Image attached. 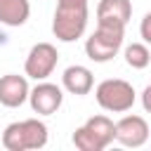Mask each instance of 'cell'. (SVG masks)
Listing matches in <instances>:
<instances>
[{"mask_svg":"<svg viewBox=\"0 0 151 151\" xmlns=\"http://www.w3.org/2000/svg\"><path fill=\"white\" fill-rule=\"evenodd\" d=\"M142 94H144V111H151V101H149V94H151V85H146Z\"/></svg>","mask_w":151,"mask_h":151,"instance_id":"obj_16","label":"cell"},{"mask_svg":"<svg viewBox=\"0 0 151 151\" xmlns=\"http://www.w3.org/2000/svg\"><path fill=\"white\" fill-rule=\"evenodd\" d=\"M61 85H64V90H68L71 94L83 97V94H90V92H92V87H94V78H92V71H90L87 66L76 64V66H68V68L64 71V76H61Z\"/></svg>","mask_w":151,"mask_h":151,"instance_id":"obj_9","label":"cell"},{"mask_svg":"<svg viewBox=\"0 0 151 151\" xmlns=\"http://www.w3.org/2000/svg\"><path fill=\"white\" fill-rule=\"evenodd\" d=\"M57 61H59L57 47L52 42H38V45H33L28 50L26 61H24V71L33 80H45L57 68Z\"/></svg>","mask_w":151,"mask_h":151,"instance_id":"obj_5","label":"cell"},{"mask_svg":"<svg viewBox=\"0 0 151 151\" xmlns=\"http://www.w3.org/2000/svg\"><path fill=\"white\" fill-rule=\"evenodd\" d=\"M116 142L127 149H139L149 142V123L142 116H123L116 123Z\"/></svg>","mask_w":151,"mask_h":151,"instance_id":"obj_6","label":"cell"},{"mask_svg":"<svg viewBox=\"0 0 151 151\" xmlns=\"http://www.w3.org/2000/svg\"><path fill=\"white\" fill-rule=\"evenodd\" d=\"M149 21H151V14H144V19H142V40L149 45L151 42V33H149Z\"/></svg>","mask_w":151,"mask_h":151,"instance_id":"obj_15","label":"cell"},{"mask_svg":"<svg viewBox=\"0 0 151 151\" xmlns=\"http://www.w3.org/2000/svg\"><path fill=\"white\" fill-rule=\"evenodd\" d=\"M97 19H111L127 26V21L132 19V2L130 0H99Z\"/></svg>","mask_w":151,"mask_h":151,"instance_id":"obj_11","label":"cell"},{"mask_svg":"<svg viewBox=\"0 0 151 151\" xmlns=\"http://www.w3.org/2000/svg\"><path fill=\"white\" fill-rule=\"evenodd\" d=\"M125 64L142 71L151 64V52H149V45L146 42H132L125 47Z\"/></svg>","mask_w":151,"mask_h":151,"instance_id":"obj_13","label":"cell"},{"mask_svg":"<svg viewBox=\"0 0 151 151\" xmlns=\"http://www.w3.org/2000/svg\"><path fill=\"white\" fill-rule=\"evenodd\" d=\"M123 38H125L123 24L111 19H97V31L85 40V54L97 64H106L120 52Z\"/></svg>","mask_w":151,"mask_h":151,"instance_id":"obj_2","label":"cell"},{"mask_svg":"<svg viewBox=\"0 0 151 151\" xmlns=\"http://www.w3.org/2000/svg\"><path fill=\"white\" fill-rule=\"evenodd\" d=\"M28 101H31L33 113L52 116V113L59 111V106L64 101V92L54 83H38L33 90H28Z\"/></svg>","mask_w":151,"mask_h":151,"instance_id":"obj_7","label":"cell"},{"mask_svg":"<svg viewBox=\"0 0 151 151\" xmlns=\"http://www.w3.org/2000/svg\"><path fill=\"white\" fill-rule=\"evenodd\" d=\"M31 14L28 0H0V24L5 26H24Z\"/></svg>","mask_w":151,"mask_h":151,"instance_id":"obj_10","label":"cell"},{"mask_svg":"<svg viewBox=\"0 0 151 151\" xmlns=\"http://www.w3.org/2000/svg\"><path fill=\"white\" fill-rule=\"evenodd\" d=\"M28 80L26 76L7 73L0 78V104L7 109H17L28 99Z\"/></svg>","mask_w":151,"mask_h":151,"instance_id":"obj_8","label":"cell"},{"mask_svg":"<svg viewBox=\"0 0 151 151\" xmlns=\"http://www.w3.org/2000/svg\"><path fill=\"white\" fill-rule=\"evenodd\" d=\"M87 0H57L52 33L61 42H76L87 28Z\"/></svg>","mask_w":151,"mask_h":151,"instance_id":"obj_1","label":"cell"},{"mask_svg":"<svg viewBox=\"0 0 151 151\" xmlns=\"http://www.w3.org/2000/svg\"><path fill=\"white\" fill-rule=\"evenodd\" d=\"M94 99L97 104L104 109V111H111V113H125L134 106V87L123 80V78H106L97 85L94 90Z\"/></svg>","mask_w":151,"mask_h":151,"instance_id":"obj_4","label":"cell"},{"mask_svg":"<svg viewBox=\"0 0 151 151\" xmlns=\"http://www.w3.org/2000/svg\"><path fill=\"white\" fill-rule=\"evenodd\" d=\"M85 127L92 132V137L99 142L101 149H106L116 137V123L109 116H92V118L85 120Z\"/></svg>","mask_w":151,"mask_h":151,"instance_id":"obj_12","label":"cell"},{"mask_svg":"<svg viewBox=\"0 0 151 151\" xmlns=\"http://www.w3.org/2000/svg\"><path fill=\"white\" fill-rule=\"evenodd\" d=\"M47 144V125L38 118L9 123L2 132V146L7 151H31Z\"/></svg>","mask_w":151,"mask_h":151,"instance_id":"obj_3","label":"cell"},{"mask_svg":"<svg viewBox=\"0 0 151 151\" xmlns=\"http://www.w3.org/2000/svg\"><path fill=\"white\" fill-rule=\"evenodd\" d=\"M73 144H76V149H80V151H101L99 142L92 137V132H90L85 125L76 127V132H73Z\"/></svg>","mask_w":151,"mask_h":151,"instance_id":"obj_14","label":"cell"}]
</instances>
